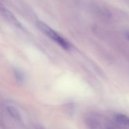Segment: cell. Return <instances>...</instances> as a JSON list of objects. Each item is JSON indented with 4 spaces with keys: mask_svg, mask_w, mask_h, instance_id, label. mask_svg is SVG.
<instances>
[{
    "mask_svg": "<svg viewBox=\"0 0 129 129\" xmlns=\"http://www.w3.org/2000/svg\"><path fill=\"white\" fill-rule=\"evenodd\" d=\"M14 76H15V78H16V80L18 83H21L23 81V75L18 70H16H16H14Z\"/></svg>",
    "mask_w": 129,
    "mask_h": 129,
    "instance_id": "cell-5",
    "label": "cell"
},
{
    "mask_svg": "<svg viewBox=\"0 0 129 129\" xmlns=\"http://www.w3.org/2000/svg\"><path fill=\"white\" fill-rule=\"evenodd\" d=\"M116 120L120 123L129 126V117L125 115L118 113L115 115Z\"/></svg>",
    "mask_w": 129,
    "mask_h": 129,
    "instance_id": "cell-4",
    "label": "cell"
},
{
    "mask_svg": "<svg viewBox=\"0 0 129 129\" xmlns=\"http://www.w3.org/2000/svg\"><path fill=\"white\" fill-rule=\"evenodd\" d=\"M6 110H7L8 113H9V115L11 117H13V118L16 120L20 119V113H19L18 110L15 107H13V106H8L6 107Z\"/></svg>",
    "mask_w": 129,
    "mask_h": 129,
    "instance_id": "cell-3",
    "label": "cell"
},
{
    "mask_svg": "<svg viewBox=\"0 0 129 129\" xmlns=\"http://www.w3.org/2000/svg\"><path fill=\"white\" fill-rule=\"evenodd\" d=\"M127 38H128V39H129V34H128V35H127Z\"/></svg>",
    "mask_w": 129,
    "mask_h": 129,
    "instance_id": "cell-6",
    "label": "cell"
},
{
    "mask_svg": "<svg viewBox=\"0 0 129 129\" xmlns=\"http://www.w3.org/2000/svg\"><path fill=\"white\" fill-rule=\"evenodd\" d=\"M1 13H2L3 16L9 22L11 23V24H13L14 26H16V27L19 28H22L21 23H20V21L17 20V18L15 17V15H14L10 10H8L6 7L3 6L2 5H1Z\"/></svg>",
    "mask_w": 129,
    "mask_h": 129,
    "instance_id": "cell-2",
    "label": "cell"
},
{
    "mask_svg": "<svg viewBox=\"0 0 129 129\" xmlns=\"http://www.w3.org/2000/svg\"><path fill=\"white\" fill-rule=\"evenodd\" d=\"M36 23L38 28L48 37L50 38V39H52L53 41L56 42L57 44H59L61 47H62L65 50L70 49V48L71 47L70 44L66 40H65L62 37L59 35L56 31H54L53 29L49 27L48 25L43 23L42 21H37Z\"/></svg>",
    "mask_w": 129,
    "mask_h": 129,
    "instance_id": "cell-1",
    "label": "cell"
}]
</instances>
